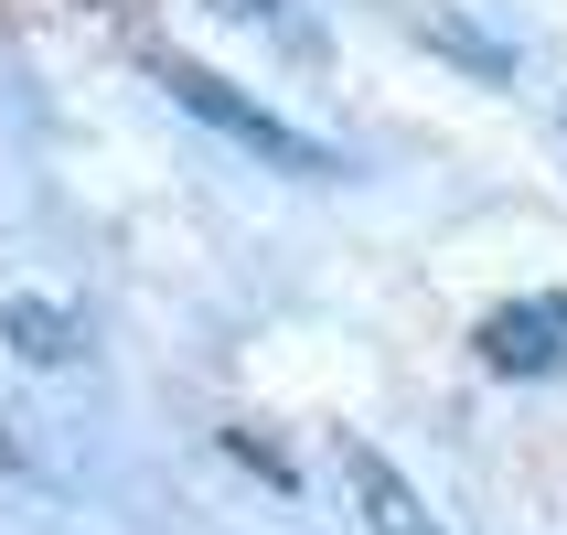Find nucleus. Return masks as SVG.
I'll use <instances>...</instances> for the list:
<instances>
[{
	"label": "nucleus",
	"mask_w": 567,
	"mask_h": 535,
	"mask_svg": "<svg viewBox=\"0 0 567 535\" xmlns=\"http://www.w3.org/2000/svg\"><path fill=\"white\" fill-rule=\"evenodd\" d=\"M0 343L22 364H43V375H64V364H86V321L64 311L54 289H0Z\"/></svg>",
	"instance_id": "20e7f679"
},
{
	"label": "nucleus",
	"mask_w": 567,
	"mask_h": 535,
	"mask_svg": "<svg viewBox=\"0 0 567 535\" xmlns=\"http://www.w3.org/2000/svg\"><path fill=\"white\" fill-rule=\"evenodd\" d=\"M343 482H353V514H364V535H450L440 514L417 504V482L385 461V450H364V440H343Z\"/></svg>",
	"instance_id": "7ed1b4c3"
},
{
	"label": "nucleus",
	"mask_w": 567,
	"mask_h": 535,
	"mask_svg": "<svg viewBox=\"0 0 567 535\" xmlns=\"http://www.w3.org/2000/svg\"><path fill=\"white\" fill-rule=\"evenodd\" d=\"M215 11H236V22H268V11H289V0H215Z\"/></svg>",
	"instance_id": "0eeeda50"
},
{
	"label": "nucleus",
	"mask_w": 567,
	"mask_h": 535,
	"mask_svg": "<svg viewBox=\"0 0 567 535\" xmlns=\"http://www.w3.org/2000/svg\"><path fill=\"white\" fill-rule=\"evenodd\" d=\"M151 75H161V86H172V107H193V119H204V128H225V140H247L257 161H279V172H300V183H332V172H343V161L321 151L311 128H289L279 107H257L247 86H225L215 64H193V54H161Z\"/></svg>",
	"instance_id": "f257e3e1"
},
{
	"label": "nucleus",
	"mask_w": 567,
	"mask_h": 535,
	"mask_svg": "<svg viewBox=\"0 0 567 535\" xmlns=\"http://www.w3.org/2000/svg\"><path fill=\"white\" fill-rule=\"evenodd\" d=\"M472 343L493 375H567V289H525L504 311H482Z\"/></svg>",
	"instance_id": "f03ea898"
},
{
	"label": "nucleus",
	"mask_w": 567,
	"mask_h": 535,
	"mask_svg": "<svg viewBox=\"0 0 567 535\" xmlns=\"http://www.w3.org/2000/svg\"><path fill=\"white\" fill-rule=\"evenodd\" d=\"M225 450H236L247 472H268V482H279V493H289V482H300V472H289V450H268V440H257V429H225Z\"/></svg>",
	"instance_id": "423d86ee"
},
{
	"label": "nucleus",
	"mask_w": 567,
	"mask_h": 535,
	"mask_svg": "<svg viewBox=\"0 0 567 535\" xmlns=\"http://www.w3.org/2000/svg\"><path fill=\"white\" fill-rule=\"evenodd\" d=\"M408 32L429 43V54H450L461 75H482V86H504V75H514V43L493 22H472L461 0H408Z\"/></svg>",
	"instance_id": "39448f33"
}]
</instances>
